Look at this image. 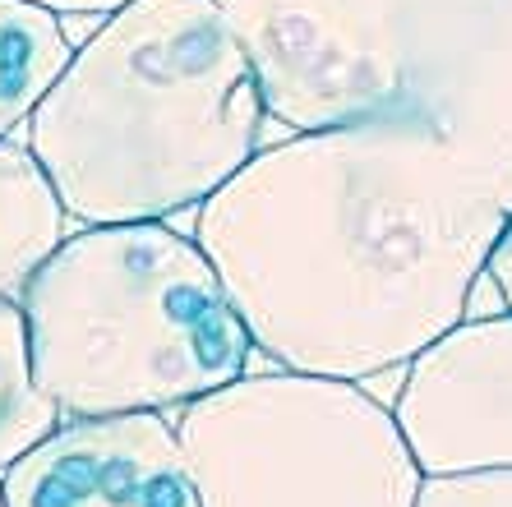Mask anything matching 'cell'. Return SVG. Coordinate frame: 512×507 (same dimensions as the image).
<instances>
[{"label":"cell","instance_id":"cell-1","mask_svg":"<svg viewBox=\"0 0 512 507\" xmlns=\"http://www.w3.org/2000/svg\"><path fill=\"white\" fill-rule=\"evenodd\" d=\"M503 213L429 116L305 130L199 203L250 346L291 374L365 383L462 323Z\"/></svg>","mask_w":512,"mask_h":507},{"label":"cell","instance_id":"cell-2","mask_svg":"<svg viewBox=\"0 0 512 507\" xmlns=\"http://www.w3.org/2000/svg\"><path fill=\"white\" fill-rule=\"evenodd\" d=\"M263 116L213 0H125L33 107L24 148L70 222H167L259 153Z\"/></svg>","mask_w":512,"mask_h":507},{"label":"cell","instance_id":"cell-3","mask_svg":"<svg viewBox=\"0 0 512 507\" xmlns=\"http://www.w3.org/2000/svg\"><path fill=\"white\" fill-rule=\"evenodd\" d=\"M19 309L60 420L176 411L250 374V332L213 263L167 222L70 231Z\"/></svg>","mask_w":512,"mask_h":507},{"label":"cell","instance_id":"cell-4","mask_svg":"<svg viewBox=\"0 0 512 507\" xmlns=\"http://www.w3.org/2000/svg\"><path fill=\"white\" fill-rule=\"evenodd\" d=\"M199 507H411L420 466L365 383L240 374L171 420Z\"/></svg>","mask_w":512,"mask_h":507},{"label":"cell","instance_id":"cell-5","mask_svg":"<svg viewBox=\"0 0 512 507\" xmlns=\"http://www.w3.org/2000/svg\"><path fill=\"white\" fill-rule=\"evenodd\" d=\"M286 130L448 111L485 0H213Z\"/></svg>","mask_w":512,"mask_h":507},{"label":"cell","instance_id":"cell-6","mask_svg":"<svg viewBox=\"0 0 512 507\" xmlns=\"http://www.w3.org/2000/svg\"><path fill=\"white\" fill-rule=\"evenodd\" d=\"M393 420L420 475L512 466V314L429 342L406 365Z\"/></svg>","mask_w":512,"mask_h":507},{"label":"cell","instance_id":"cell-7","mask_svg":"<svg viewBox=\"0 0 512 507\" xmlns=\"http://www.w3.org/2000/svg\"><path fill=\"white\" fill-rule=\"evenodd\" d=\"M5 507H199L162 411L60 420L0 475Z\"/></svg>","mask_w":512,"mask_h":507},{"label":"cell","instance_id":"cell-8","mask_svg":"<svg viewBox=\"0 0 512 507\" xmlns=\"http://www.w3.org/2000/svg\"><path fill=\"white\" fill-rule=\"evenodd\" d=\"M65 236L70 217L42 166L24 143L0 139V300H19Z\"/></svg>","mask_w":512,"mask_h":507},{"label":"cell","instance_id":"cell-9","mask_svg":"<svg viewBox=\"0 0 512 507\" xmlns=\"http://www.w3.org/2000/svg\"><path fill=\"white\" fill-rule=\"evenodd\" d=\"M70 56L74 42L60 14L37 0H0V139L28 125Z\"/></svg>","mask_w":512,"mask_h":507},{"label":"cell","instance_id":"cell-10","mask_svg":"<svg viewBox=\"0 0 512 507\" xmlns=\"http://www.w3.org/2000/svg\"><path fill=\"white\" fill-rule=\"evenodd\" d=\"M60 425L56 401L42 392L28 355V328L19 300H0V475L33 452Z\"/></svg>","mask_w":512,"mask_h":507},{"label":"cell","instance_id":"cell-11","mask_svg":"<svg viewBox=\"0 0 512 507\" xmlns=\"http://www.w3.org/2000/svg\"><path fill=\"white\" fill-rule=\"evenodd\" d=\"M411 507H512V466L420 475V489Z\"/></svg>","mask_w":512,"mask_h":507},{"label":"cell","instance_id":"cell-12","mask_svg":"<svg viewBox=\"0 0 512 507\" xmlns=\"http://www.w3.org/2000/svg\"><path fill=\"white\" fill-rule=\"evenodd\" d=\"M37 5H47L60 19H102V14L120 10L125 0H37Z\"/></svg>","mask_w":512,"mask_h":507},{"label":"cell","instance_id":"cell-13","mask_svg":"<svg viewBox=\"0 0 512 507\" xmlns=\"http://www.w3.org/2000/svg\"><path fill=\"white\" fill-rule=\"evenodd\" d=\"M0 507H5V489H0Z\"/></svg>","mask_w":512,"mask_h":507}]
</instances>
